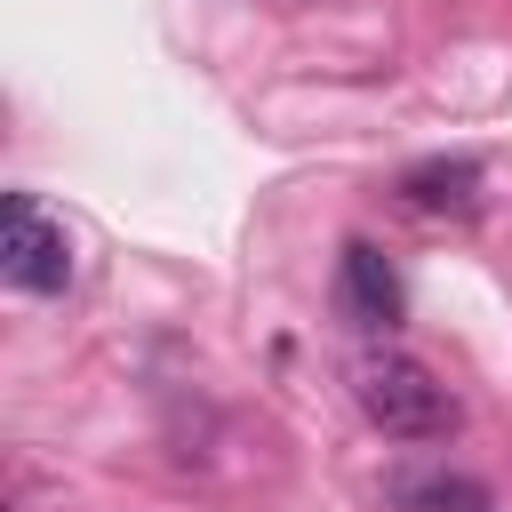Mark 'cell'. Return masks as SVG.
<instances>
[{
	"label": "cell",
	"instance_id": "6da1fadb",
	"mask_svg": "<svg viewBox=\"0 0 512 512\" xmlns=\"http://www.w3.org/2000/svg\"><path fill=\"white\" fill-rule=\"evenodd\" d=\"M360 408H368V424L392 432V440H440V432H456L448 384H440L424 360H408V352L360 360Z\"/></svg>",
	"mask_w": 512,
	"mask_h": 512
},
{
	"label": "cell",
	"instance_id": "7a4b0ae2",
	"mask_svg": "<svg viewBox=\"0 0 512 512\" xmlns=\"http://www.w3.org/2000/svg\"><path fill=\"white\" fill-rule=\"evenodd\" d=\"M0 272L16 288H32V296H56L72 280V240H64V224H48L32 208V192L0 200Z\"/></svg>",
	"mask_w": 512,
	"mask_h": 512
},
{
	"label": "cell",
	"instance_id": "3957f363",
	"mask_svg": "<svg viewBox=\"0 0 512 512\" xmlns=\"http://www.w3.org/2000/svg\"><path fill=\"white\" fill-rule=\"evenodd\" d=\"M336 296H344V320H352V328H368V336L400 328V272L384 264V248H376V240H344Z\"/></svg>",
	"mask_w": 512,
	"mask_h": 512
},
{
	"label": "cell",
	"instance_id": "277c9868",
	"mask_svg": "<svg viewBox=\"0 0 512 512\" xmlns=\"http://www.w3.org/2000/svg\"><path fill=\"white\" fill-rule=\"evenodd\" d=\"M400 200L416 216H472L480 208V168L472 160H416L400 176Z\"/></svg>",
	"mask_w": 512,
	"mask_h": 512
},
{
	"label": "cell",
	"instance_id": "5b68a950",
	"mask_svg": "<svg viewBox=\"0 0 512 512\" xmlns=\"http://www.w3.org/2000/svg\"><path fill=\"white\" fill-rule=\"evenodd\" d=\"M480 512H488V504H480Z\"/></svg>",
	"mask_w": 512,
	"mask_h": 512
}]
</instances>
